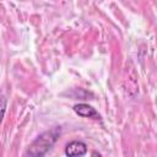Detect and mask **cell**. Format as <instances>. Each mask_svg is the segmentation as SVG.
I'll return each mask as SVG.
<instances>
[{
	"mask_svg": "<svg viewBox=\"0 0 157 157\" xmlns=\"http://www.w3.org/2000/svg\"><path fill=\"white\" fill-rule=\"evenodd\" d=\"M60 132V126H54L50 130L42 132L32 141V144H29L23 157H44L47 152H49L54 144L58 141Z\"/></svg>",
	"mask_w": 157,
	"mask_h": 157,
	"instance_id": "6da1fadb",
	"label": "cell"
},
{
	"mask_svg": "<svg viewBox=\"0 0 157 157\" xmlns=\"http://www.w3.org/2000/svg\"><path fill=\"white\" fill-rule=\"evenodd\" d=\"M87 152V145L82 141L74 140L65 146L66 157H82Z\"/></svg>",
	"mask_w": 157,
	"mask_h": 157,
	"instance_id": "7a4b0ae2",
	"label": "cell"
},
{
	"mask_svg": "<svg viewBox=\"0 0 157 157\" xmlns=\"http://www.w3.org/2000/svg\"><path fill=\"white\" fill-rule=\"evenodd\" d=\"M74 112L82 117V118H91V119H96V120H99L101 119V115L90 104L87 103H78V104H75L74 105Z\"/></svg>",
	"mask_w": 157,
	"mask_h": 157,
	"instance_id": "3957f363",
	"label": "cell"
},
{
	"mask_svg": "<svg viewBox=\"0 0 157 157\" xmlns=\"http://www.w3.org/2000/svg\"><path fill=\"white\" fill-rule=\"evenodd\" d=\"M5 110H6V97H5L4 92L0 90V123L4 118Z\"/></svg>",
	"mask_w": 157,
	"mask_h": 157,
	"instance_id": "277c9868",
	"label": "cell"
},
{
	"mask_svg": "<svg viewBox=\"0 0 157 157\" xmlns=\"http://www.w3.org/2000/svg\"><path fill=\"white\" fill-rule=\"evenodd\" d=\"M91 157H102V155H101L98 151H93V152L91 153Z\"/></svg>",
	"mask_w": 157,
	"mask_h": 157,
	"instance_id": "5b68a950",
	"label": "cell"
}]
</instances>
